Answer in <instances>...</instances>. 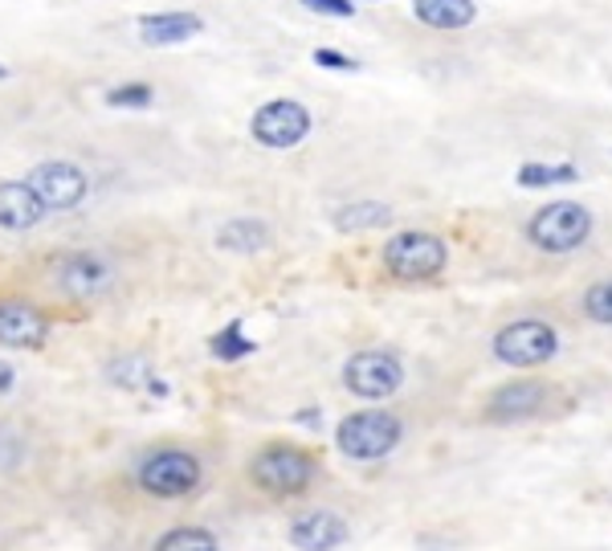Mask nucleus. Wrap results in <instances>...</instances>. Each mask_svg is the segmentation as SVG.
<instances>
[{
    "label": "nucleus",
    "mask_w": 612,
    "mask_h": 551,
    "mask_svg": "<svg viewBox=\"0 0 612 551\" xmlns=\"http://www.w3.org/2000/svg\"><path fill=\"white\" fill-rule=\"evenodd\" d=\"M404 438V425L388 408H359L335 425V445L352 462H384Z\"/></svg>",
    "instance_id": "4"
},
{
    "label": "nucleus",
    "mask_w": 612,
    "mask_h": 551,
    "mask_svg": "<svg viewBox=\"0 0 612 551\" xmlns=\"http://www.w3.org/2000/svg\"><path fill=\"white\" fill-rule=\"evenodd\" d=\"M413 16L429 29L457 33L478 21V4L474 0H413Z\"/></svg>",
    "instance_id": "16"
},
{
    "label": "nucleus",
    "mask_w": 612,
    "mask_h": 551,
    "mask_svg": "<svg viewBox=\"0 0 612 551\" xmlns=\"http://www.w3.org/2000/svg\"><path fill=\"white\" fill-rule=\"evenodd\" d=\"M249 135L270 151H291L310 135V111L298 98H270L249 119Z\"/></svg>",
    "instance_id": "8"
},
{
    "label": "nucleus",
    "mask_w": 612,
    "mask_h": 551,
    "mask_svg": "<svg viewBox=\"0 0 612 551\" xmlns=\"http://www.w3.org/2000/svg\"><path fill=\"white\" fill-rule=\"evenodd\" d=\"M53 282L62 286L70 298H95L111 286V266L95 254H62L53 261Z\"/></svg>",
    "instance_id": "12"
},
{
    "label": "nucleus",
    "mask_w": 612,
    "mask_h": 551,
    "mask_svg": "<svg viewBox=\"0 0 612 551\" xmlns=\"http://www.w3.org/2000/svg\"><path fill=\"white\" fill-rule=\"evenodd\" d=\"M25 184L37 193V200L46 205V212L78 209L82 200H86V193H90V180H86V172L70 160H41L29 176H25Z\"/></svg>",
    "instance_id": "10"
},
{
    "label": "nucleus",
    "mask_w": 612,
    "mask_h": 551,
    "mask_svg": "<svg viewBox=\"0 0 612 551\" xmlns=\"http://www.w3.org/2000/svg\"><path fill=\"white\" fill-rule=\"evenodd\" d=\"M25 462V438L9 421H0V470H16Z\"/></svg>",
    "instance_id": "25"
},
{
    "label": "nucleus",
    "mask_w": 612,
    "mask_h": 551,
    "mask_svg": "<svg viewBox=\"0 0 612 551\" xmlns=\"http://www.w3.org/2000/svg\"><path fill=\"white\" fill-rule=\"evenodd\" d=\"M151 551H221V543L209 527H172L156 539Z\"/></svg>",
    "instance_id": "22"
},
{
    "label": "nucleus",
    "mask_w": 612,
    "mask_h": 551,
    "mask_svg": "<svg viewBox=\"0 0 612 551\" xmlns=\"http://www.w3.org/2000/svg\"><path fill=\"white\" fill-rule=\"evenodd\" d=\"M200 478H205L200 457L188 450H151L135 470L139 490L156 494V499H188V494H196Z\"/></svg>",
    "instance_id": "6"
},
{
    "label": "nucleus",
    "mask_w": 612,
    "mask_h": 551,
    "mask_svg": "<svg viewBox=\"0 0 612 551\" xmlns=\"http://www.w3.org/2000/svg\"><path fill=\"white\" fill-rule=\"evenodd\" d=\"M151 86L147 82H127V86H114L107 90V107H123V111H144L151 107Z\"/></svg>",
    "instance_id": "24"
},
{
    "label": "nucleus",
    "mask_w": 612,
    "mask_h": 551,
    "mask_svg": "<svg viewBox=\"0 0 612 551\" xmlns=\"http://www.w3.org/2000/svg\"><path fill=\"white\" fill-rule=\"evenodd\" d=\"M580 310L588 323L612 327V278H600V282H592V286L580 294Z\"/></svg>",
    "instance_id": "23"
},
{
    "label": "nucleus",
    "mask_w": 612,
    "mask_h": 551,
    "mask_svg": "<svg viewBox=\"0 0 612 551\" xmlns=\"http://www.w3.org/2000/svg\"><path fill=\"white\" fill-rule=\"evenodd\" d=\"M490 356L506 368H543L560 356V331L548 319H515L502 323L490 340Z\"/></svg>",
    "instance_id": "5"
},
{
    "label": "nucleus",
    "mask_w": 612,
    "mask_h": 551,
    "mask_svg": "<svg viewBox=\"0 0 612 551\" xmlns=\"http://www.w3.org/2000/svg\"><path fill=\"white\" fill-rule=\"evenodd\" d=\"M294 425H303V429H319L322 425V408H298V413H294Z\"/></svg>",
    "instance_id": "28"
},
{
    "label": "nucleus",
    "mask_w": 612,
    "mask_h": 551,
    "mask_svg": "<svg viewBox=\"0 0 612 551\" xmlns=\"http://www.w3.org/2000/svg\"><path fill=\"white\" fill-rule=\"evenodd\" d=\"M331 225L339 233H371V229L392 225V205L384 200H352V205H339L331 212Z\"/></svg>",
    "instance_id": "18"
},
{
    "label": "nucleus",
    "mask_w": 612,
    "mask_h": 551,
    "mask_svg": "<svg viewBox=\"0 0 612 551\" xmlns=\"http://www.w3.org/2000/svg\"><path fill=\"white\" fill-rule=\"evenodd\" d=\"M343 389L359 401H388L404 389V364L396 352L368 347L343 364Z\"/></svg>",
    "instance_id": "7"
},
{
    "label": "nucleus",
    "mask_w": 612,
    "mask_h": 551,
    "mask_svg": "<svg viewBox=\"0 0 612 551\" xmlns=\"http://www.w3.org/2000/svg\"><path fill=\"white\" fill-rule=\"evenodd\" d=\"M315 474H319V457L291 441H274L249 462V478L266 499H298L310 490Z\"/></svg>",
    "instance_id": "2"
},
{
    "label": "nucleus",
    "mask_w": 612,
    "mask_h": 551,
    "mask_svg": "<svg viewBox=\"0 0 612 551\" xmlns=\"http://www.w3.org/2000/svg\"><path fill=\"white\" fill-rule=\"evenodd\" d=\"M518 188H555V184H576L580 180V168L576 163H539L527 160L518 168Z\"/></svg>",
    "instance_id": "20"
},
{
    "label": "nucleus",
    "mask_w": 612,
    "mask_h": 551,
    "mask_svg": "<svg viewBox=\"0 0 612 551\" xmlns=\"http://www.w3.org/2000/svg\"><path fill=\"white\" fill-rule=\"evenodd\" d=\"M49 340V319L25 298H0V343L4 347H41Z\"/></svg>",
    "instance_id": "13"
},
{
    "label": "nucleus",
    "mask_w": 612,
    "mask_h": 551,
    "mask_svg": "<svg viewBox=\"0 0 612 551\" xmlns=\"http://www.w3.org/2000/svg\"><path fill=\"white\" fill-rule=\"evenodd\" d=\"M16 384V368L9 364V359H0V396H9Z\"/></svg>",
    "instance_id": "29"
},
{
    "label": "nucleus",
    "mask_w": 612,
    "mask_h": 551,
    "mask_svg": "<svg viewBox=\"0 0 612 551\" xmlns=\"http://www.w3.org/2000/svg\"><path fill=\"white\" fill-rule=\"evenodd\" d=\"M555 384L548 380H511V384H499V389L490 392V401H486L482 417L490 425H523V421H535V417H543L551 408V396H555Z\"/></svg>",
    "instance_id": "9"
},
{
    "label": "nucleus",
    "mask_w": 612,
    "mask_h": 551,
    "mask_svg": "<svg viewBox=\"0 0 612 551\" xmlns=\"http://www.w3.org/2000/svg\"><path fill=\"white\" fill-rule=\"evenodd\" d=\"M41 217H46V205L37 200L25 180H0V229L29 233L41 225Z\"/></svg>",
    "instance_id": "14"
},
{
    "label": "nucleus",
    "mask_w": 612,
    "mask_h": 551,
    "mask_svg": "<svg viewBox=\"0 0 612 551\" xmlns=\"http://www.w3.org/2000/svg\"><path fill=\"white\" fill-rule=\"evenodd\" d=\"M315 65H327V70H359L355 58H343L335 49H315Z\"/></svg>",
    "instance_id": "27"
},
{
    "label": "nucleus",
    "mask_w": 612,
    "mask_h": 551,
    "mask_svg": "<svg viewBox=\"0 0 612 551\" xmlns=\"http://www.w3.org/2000/svg\"><path fill=\"white\" fill-rule=\"evenodd\" d=\"M200 29H205V21H200L196 13H184V9L139 16V41H144V46H156V49L180 46V41L196 37Z\"/></svg>",
    "instance_id": "15"
},
{
    "label": "nucleus",
    "mask_w": 612,
    "mask_h": 551,
    "mask_svg": "<svg viewBox=\"0 0 612 551\" xmlns=\"http://www.w3.org/2000/svg\"><path fill=\"white\" fill-rule=\"evenodd\" d=\"M380 261L396 282H429L450 266V242L429 229H401L384 242Z\"/></svg>",
    "instance_id": "3"
},
{
    "label": "nucleus",
    "mask_w": 612,
    "mask_h": 551,
    "mask_svg": "<svg viewBox=\"0 0 612 551\" xmlns=\"http://www.w3.org/2000/svg\"><path fill=\"white\" fill-rule=\"evenodd\" d=\"M270 242H274V229L261 217H233L217 229V245L229 254H261V249H270Z\"/></svg>",
    "instance_id": "17"
},
{
    "label": "nucleus",
    "mask_w": 612,
    "mask_h": 551,
    "mask_svg": "<svg viewBox=\"0 0 612 551\" xmlns=\"http://www.w3.org/2000/svg\"><path fill=\"white\" fill-rule=\"evenodd\" d=\"M254 347H258V343L245 335V323H242V319H233V323H225V327H221V331H217V335L209 340L212 359H221V364H237V359L254 356Z\"/></svg>",
    "instance_id": "21"
},
{
    "label": "nucleus",
    "mask_w": 612,
    "mask_h": 551,
    "mask_svg": "<svg viewBox=\"0 0 612 551\" xmlns=\"http://www.w3.org/2000/svg\"><path fill=\"white\" fill-rule=\"evenodd\" d=\"M352 539V523L339 511H303L298 519H291V543L298 551H335Z\"/></svg>",
    "instance_id": "11"
},
{
    "label": "nucleus",
    "mask_w": 612,
    "mask_h": 551,
    "mask_svg": "<svg viewBox=\"0 0 612 551\" xmlns=\"http://www.w3.org/2000/svg\"><path fill=\"white\" fill-rule=\"evenodd\" d=\"M114 384H123V389H147L151 396H168V384L151 376V364L144 356H127V359H114L111 368H107Z\"/></svg>",
    "instance_id": "19"
},
{
    "label": "nucleus",
    "mask_w": 612,
    "mask_h": 551,
    "mask_svg": "<svg viewBox=\"0 0 612 551\" xmlns=\"http://www.w3.org/2000/svg\"><path fill=\"white\" fill-rule=\"evenodd\" d=\"M352 4H355V0H352Z\"/></svg>",
    "instance_id": "31"
},
{
    "label": "nucleus",
    "mask_w": 612,
    "mask_h": 551,
    "mask_svg": "<svg viewBox=\"0 0 612 551\" xmlns=\"http://www.w3.org/2000/svg\"><path fill=\"white\" fill-rule=\"evenodd\" d=\"M310 13H322V16H352L355 4L352 0H303Z\"/></svg>",
    "instance_id": "26"
},
{
    "label": "nucleus",
    "mask_w": 612,
    "mask_h": 551,
    "mask_svg": "<svg viewBox=\"0 0 612 551\" xmlns=\"http://www.w3.org/2000/svg\"><path fill=\"white\" fill-rule=\"evenodd\" d=\"M592 229H597V217H592L588 205H580V200H548L543 209L531 212L523 237H527L539 254L564 258V254H576V249L588 245Z\"/></svg>",
    "instance_id": "1"
},
{
    "label": "nucleus",
    "mask_w": 612,
    "mask_h": 551,
    "mask_svg": "<svg viewBox=\"0 0 612 551\" xmlns=\"http://www.w3.org/2000/svg\"><path fill=\"white\" fill-rule=\"evenodd\" d=\"M0 78H9V70H4V65H0Z\"/></svg>",
    "instance_id": "30"
}]
</instances>
